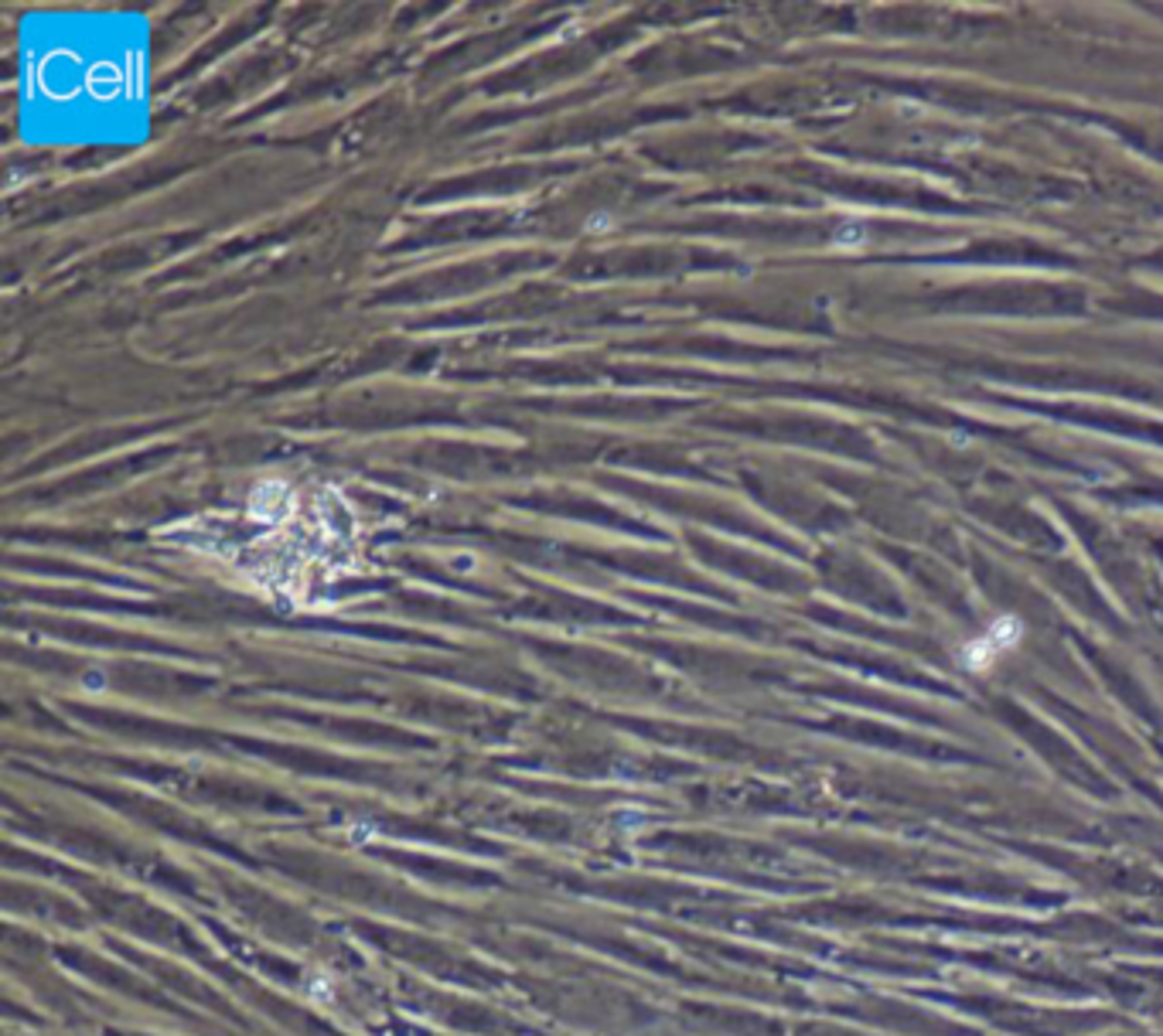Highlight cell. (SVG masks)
<instances>
[{
  "instance_id": "6da1fadb",
  "label": "cell",
  "mask_w": 1163,
  "mask_h": 1036,
  "mask_svg": "<svg viewBox=\"0 0 1163 1036\" xmlns=\"http://www.w3.org/2000/svg\"><path fill=\"white\" fill-rule=\"evenodd\" d=\"M1020 641H1023V624L1016 618H1000V621H993L980 638H973L970 644H965L959 661H962V669H970V672H986L996 658H1000V654L1016 648Z\"/></svg>"
}]
</instances>
